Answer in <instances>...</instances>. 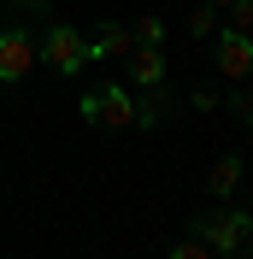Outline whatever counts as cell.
Segmentation results:
<instances>
[{
  "instance_id": "obj_1",
  "label": "cell",
  "mask_w": 253,
  "mask_h": 259,
  "mask_svg": "<svg viewBox=\"0 0 253 259\" xmlns=\"http://www.w3.org/2000/svg\"><path fill=\"white\" fill-rule=\"evenodd\" d=\"M194 236H200L212 253L253 259V218H241L236 206H206L200 218H194Z\"/></svg>"
},
{
  "instance_id": "obj_2",
  "label": "cell",
  "mask_w": 253,
  "mask_h": 259,
  "mask_svg": "<svg viewBox=\"0 0 253 259\" xmlns=\"http://www.w3.org/2000/svg\"><path fill=\"white\" fill-rule=\"evenodd\" d=\"M82 124L89 130H130L136 124V95H130V82H106V89H95V95H82Z\"/></svg>"
},
{
  "instance_id": "obj_3",
  "label": "cell",
  "mask_w": 253,
  "mask_h": 259,
  "mask_svg": "<svg viewBox=\"0 0 253 259\" xmlns=\"http://www.w3.org/2000/svg\"><path fill=\"white\" fill-rule=\"evenodd\" d=\"M35 59H48L59 77H77L82 65H89V41H82V30H71V24H48V35L35 41Z\"/></svg>"
},
{
  "instance_id": "obj_4",
  "label": "cell",
  "mask_w": 253,
  "mask_h": 259,
  "mask_svg": "<svg viewBox=\"0 0 253 259\" xmlns=\"http://www.w3.org/2000/svg\"><path fill=\"white\" fill-rule=\"evenodd\" d=\"M35 71V35L24 24H6L0 30V82H24Z\"/></svg>"
},
{
  "instance_id": "obj_5",
  "label": "cell",
  "mask_w": 253,
  "mask_h": 259,
  "mask_svg": "<svg viewBox=\"0 0 253 259\" xmlns=\"http://www.w3.org/2000/svg\"><path fill=\"white\" fill-rule=\"evenodd\" d=\"M218 71L230 82H241L253 71V35H241V30H224L218 35Z\"/></svg>"
},
{
  "instance_id": "obj_6",
  "label": "cell",
  "mask_w": 253,
  "mask_h": 259,
  "mask_svg": "<svg viewBox=\"0 0 253 259\" xmlns=\"http://www.w3.org/2000/svg\"><path fill=\"white\" fill-rule=\"evenodd\" d=\"M89 41V59H124L130 48H136V35H130V24H118V18H106L95 35H82Z\"/></svg>"
},
{
  "instance_id": "obj_7",
  "label": "cell",
  "mask_w": 253,
  "mask_h": 259,
  "mask_svg": "<svg viewBox=\"0 0 253 259\" xmlns=\"http://www.w3.org/2000/svg\"><path fill=\"white\" fill-rule=\"evenodd\" d=\"M124 71L136 89H153V82H165V53L159 48H130L124 53Z\"/></svg>"
},
{
  "instance_id": "obj_8",
  "label": "cell",
  "mask_w": 253,
  "mask_h": 259,
  "mask_svg": "<svg viewBox=\"0 0 253 259\" xmlns=\"http://www.w3.org/2000/svg\"><path fill=\"white\" fill-rule=\"evenodd\" d=\"M171 106H177V100H171V95H165V89L153 82V89H142V95H136V124H142V130L165 124V118H171Z\"/></svg>"
},
{
  "instance_id": "obj_9",
  "label": "cell",
  "mask_w": 253,
  "mask_h": 259,
  "mask_svg": "<svg viewBox=\"0 0 253 259\" xmlns=\"http://www.w3.org/2000/svg\"><path fill=\"white\" fill-rule=\"evenodd\" d=\"M241 183V153H224L218 165H212V200H230Z\"/></svg>"
},
{
  "instance_id": "obj_10",
  "label": "cell",
  "mask_w": 253,
  "mask_h": 259,
  "mask_svg": "<svg viewBox=\"0 0 253 259\" xmlns=\"http://www.w3.org/2000/svg\"><path fill=\"white\" fill-rule=\"evenodd\" d=\"M130 35H136V48H165V24H159L153 12L136 18V24H130Z\"/></svg>"
},
{
  "instance_id": "obj_11",
  "label": "cell",
  "mask_w": 253,
  "mask_h": 259,
  "mask_svg": "<svg viewBox=\"0 0 253 259\" xmlns=\"http://www.w3.org/2000/svg\"><path fill=\"white\" fill-rule=\"evenodd\" d=\"M212 30H218V6H206V0H200V6L189 12V35H212Z\"/></svg>"
},
{
  "instance_id": "obj_12",
  "label": "cell",
  "mask_w": 253,
  "mask_h": 259,
  "mask_svg": "<svg viewBox=\"0 0 253 259\" xmlns=\"http://www.w3.org/2000/svg\"><path fill=\"white\" fill-rule=\"evenodd\" d=\"M230 12V30H241V35H253V0H230L224 6Z\"/></svg>"
},
{
  "instance_id": "obj_13",
  "label": "cell",
  "mask_w": 253,
  "mask_h": 259,
  "mask_svg": "<svg viewBox=\"0 0 253 259\" xmlns=\"http://www.w3.org/2000/svg\"><path fill=\"white\" fill-rule=\"evenodd\" d=\"M171 259H212V247H206L200 236H189V242H177V247H171Z\"/></svg>"
},
{
  "instance_id": "obj_14",
  "label": "cell",
  "mask_w": 253,
  "mask_h": 259,
  "mask_svg": "<svg viewBox=\"0 0 253 259\" xmlns=\"http://www.w3.org/2000/svg\"><path fill=\"white\" fill-rule=\"evenodd\" d=\"M189 106H194V112H218V95H212V89H194Z\"/></svg>"
},
{
  "instance_id": "obj_15",
  "label": "cell",
  "mask_w": 253,
  "mask_h": 259,
  "mask_svg": "<svg viewBox=\"0 0 253 259\" xmlns=\"http://www.w3.org/2000/svg\"><path fill=\"white\" fill-rule=\"evenodd\" d=\"M230 106H236V112L253 124V89H236V95H230Z\"/></svg>"
},
{
  "instance_id": "obj_16",
  "label": "cell",
  "mask_w": 253,
  "mask_h": 259,
  "mask_svg": "<svg viewBox=\"0 0 253 259\" xmlns=\"http://www.w3.org/2000/svg\"><path fill=\"white\" fill-rule=\"evenodd\" d=\"M206 6H218V12H224V6H230V0H206Z\"/></svg>"
},
{
  "instance_id": "obj_17",
  "label": "cell",
  "mask_w": 253,
  "mask_h": 259,
  "mask_svg": "<svg viewBox=\"0 0 253 259\" xmlns=\"http://www.w3.org/2000/svg\"><path fill=\"white\" fill-rule=\"evenodd\" d=\"M0 6H6V0H0Z\"/></svg>"
}]
</instances>
